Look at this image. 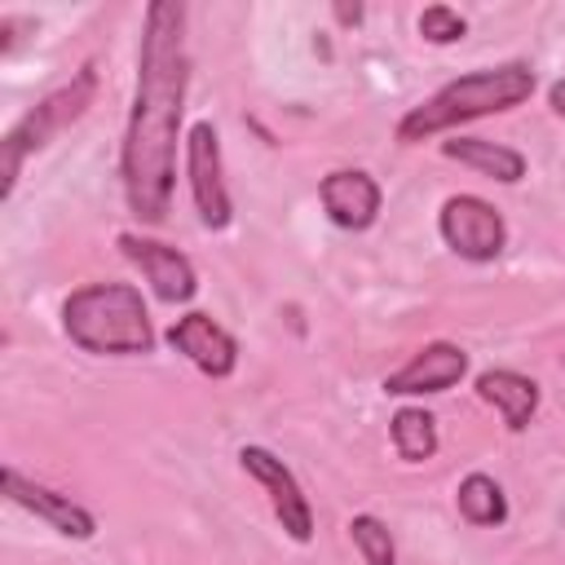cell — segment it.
Returning a JSON list of instances; mask_svg holds the SVG:
<instances>
[{"instance_id": "6da1fadb", "label": "cell", "mask_w": 565, "mask_h": 565, "mask_svg": "<svg viewBox=\"0 0 565 565\" xmlns=\"http://www.w3.org/2000/svg\"><path fill=\"white\" fill-rule=\"evenodd\" d=\"M190 93V49H185V4L154 0L141 18L137 44V88L119 146L124 203L141 225H163L177 185V146Z\"/></svg>"}, {"instance_id": "7a4b0ae2", "label": "cell", "mask_w": 565, "mask_h": 565, "mask_svg": "<svg viewBox=\"0 0 565 565\" xmlns=\"http://www.w3.org/2000/svg\"><path fill=\"white\" fill-rule=\"evenodd\" d=\"M539 88V75L530 62H494V66H477V71H463L455 79H446L433 97H424L419 106H411L402 119H397V141L402 146H419V141H433L441 132H455L459 124H472V119H486V115H503V110H516L534 97Z\"/></svg>"}, {"instance_id": "3957f363", "label": "cell", "mask_w": 565, "mask_h": 565, "mask_svg": "<svg viewBox=\"0 0 565 565\" xmlns=\"http://www.w3.org/2000/svg\"><path fill=\"white\" fill-rule=\"evenodd\" d=\"M62 331L93 358H141L154 349V327L141 287L106 278L84 282L62 300Z\"/></svg>"}, {"instance_id": "277c9868", "label": "cell", "mask_w": 565, "mask_h": 565, "mask_svg": "<svg viewBox=\"0 0 565 565\" xmlns=\"http://www.w3.org/2000/svg\"><path fill=\"white\" fill-rule=\"evenodd\" d=\"M93 97H97V66L84 62L66 84H57L53 93H44V97L0 137V177H4V181H0V199H4V203H9L13 190H18L22 163H26L31 154H40L49 141H57L71 124H79V119L88 115Z\"/></svg>"}, {"instance_id": "5b68a950", "label": "cell", "mask_w": 565, "mask_h": 565, "mask_svg": "<svg viewBox=\"0 0 565 565\" xmlns=\"http://www.w3.org/2000/svg\"><path fill=\"white\" fill-rule=\"evenodd\" d=\"M185 181H190V199L199 212L203 230H230L234 221V199L225 185V154H221V132L212 119H194L185 128Z\"/></svg>"}, {"instance_id": "8992f818", "label": "cell", "mask_w": 565, "mask_h": 565, "mask_svg": "<svg viewBox=\"0 0 565 565\" xmlns=\"http://www.w3.org/2000/svg\"><path fill=\"white\" fill-rule=\"evenodd\" d=\"M437 234L459 260L472 265H490L508 247V221L481 194H450L437 212Z\"/></svg>"}, {"instance_id": "52a82bcc", "label": "cell", "mask_w": 565, "mask_h": 565, "mask_svg": "<svg viewBox=\"0 0 565 565\" xmlns=\"http://www.w3.org/2000/svg\"><path fill=\"white\" fill-rule=\"evenodd\" d=\"M238 468L265 490L269 512H274V521L282 525V534H287L291 543H309V539H313V503H309V494L300 490L296 472H291L269 446H238Z\"/></svg>"}, {"instance_id": "ba28073f", "label": "cell", "mask_w": 565, "mask_h": 565, "mask_svg": "<svg viewBox=\"0 0 565 565\" xmlns=\"http://www.w3.org/2000/svg\"><path fill=\"white\" fill-rule=\"evenodd\" d=\"M115 243H119V252L132 260V269L150 282L154 300H163V305L177 309V305H190V300L199 296L194 260H190L181 247L159 243V238H150V234H141V230H124Z\"/></svg>"}, {"instance_id": "9c48e42d", "label": "cell", "mask_w": 565, "mask_h": 565, "mask_svg": "<svg viewBox=\"0 0 565 565\" xmlns=\"http://www.w3.org/2000/svg\"><path fill=\"white\" fill-rule=\"evenodd\" d=\"M4 499H9L13 508L31 512L35 521H44L49 530H57L62 539L88 543V539L97 534V516H93L84 503H75L71 494H62V490H53V486L26 477V472L13 468V463L4 468Z\"/></svg>"}, {"instance_id": "30bf717a", "label": "cell", "mask_w": 565, "mask_h": 565, "mask_svg": "<svg viewBox=\"0 0 565 565\" xmlns=\"http://www.w3.org/2000/svg\"><path fill=\"white\" fill-rule=\"evenodd\" d=\"M163 340L172 344V353H181L207 380H230L234 366H238V340L203 309H190V313L172 318Z\"/></svg>"}, {"instance_id": "8fae6325", "label": "cell", "mask_w": 565, "mask_h": 565, "mask_svg": "<svg viewBox=\"0 0 565 565\" xmlns=\"http://www.w3.org/2000/svg\"><path fill=\"white\" fill-rule=\"evenodd\" d=\"M463 375H468V349L455 340H428L397 371L384 375V393L388 397H433V393L455 388Z\"/></svg>"}, {"instance_id": "7c38bea8", "label": "cell", "mask_w": 565, "mask_h": 565, "mask_svg": "<svg viewBox=\"0 0 565 565\" xmlns=\"http://www.w3.org/2000/svg\"><path fill=\"white\" fill-rule=\"evenodd\" d=\"M318 203H322V212H327L331 225H340L349 234H362V230H371L380 221L384 194H380V181L371 172H362V168H335V172H327L318 181Z\"/></svg>"}, {"instance_id": "4fadbf2b", "label": "cell", "mask_w": 565, "mask_h": 565, "mask_svg": "<svg viewBox=\"0 0 565 565\" xmlns=\"http://www.w3.org/2000/svg\"><path fill=\"white\" fill-rule=\"evenodd\" d=\"M472 388H477V397L486 406L499 411V419L508 424V433H525L530 428V419L539 411V384L530 375H521L512 366H490V371L477 375Z\"/></svg>"}, {"instance_id": "5bb4252c", "label": "cell", "mask_w": 565, "mask_h": 565, "mask_svg": "<svg viewBox=\"0 0 565 565\" xmlns=\"http://www.w3.org/2000/svg\"><path fill=\"white\" fill-rule=\"evenodd\" d=\"M441 154L455 159V163H463V168H472V172H481V177H490V181H499V185H516L525 177V154L512 150V146H503V141H490V137L450 132L441 141Z\"/></svg>"}, {"instance_id": "9a60e30c", "label": "cell", "mask_w": 565, "mask_h": 565, "mask_svg": "<svg viewBox=\"0 0 565 565\" xmlns=\"http://www.w3.org/2000/svg\"><path fill=\"white\" fill-rule=\"evenodd\" d=\"M455 508L477 530H499L508 521V494H503V486L490 472H468L455 486Z\"/></svg>"}, {"instance_id": "2e32d148", "label": "cell", "mask_w": 565, "mask_h": 565, "mask_svg": "<svg viewBox=\"0 0 565 565\" xmlns=\"http://www.w3.org/2000/svg\"><path fill=\"white\" fill-rule=\"evenodd\" d=\"M388 437L402 463H428L437 455V415L424 406H397L388 419Z\"/></svg>"}, {"instance_id": "e0dca14e", "label": "cell", "mask_w": 565, "mask_h": 565, "mask_svg": "<svg viewBox=\"0 0 565 565\" xmlns=\"http://www.w3.org/2000/svg\"><path fill=\"white\" fill-rule=\"evenodd\" d=\"M349 539L362 556V565H397V547H393V530L375 516V512H353L349 516Z\"/></svg>"}, {"instance_id": "ac0fdd59", "label": "cell", "mask_w": 565, "mask_h": 565, "mask_svg": "<svg viewBox=\"0 0 565 565\" xmlns=\"http://www.w3.org/2000/svg\"><path fill=\"white\" fill-rule=\"evenodd\" d=\"M415 26H419V35H424L428 44H459V40L468 35V18H463L459 9H450V4H428V9H419Z\"/></svg>"}, {"instance_id": "d6986e66", "label": "cell", "mask_w": 565, "mask_h": 565, "mask_svg": "<svg viewBox=\"0 0 565 565\" xmlns=\"http://www.w3.org/2000/svg\"><path fill=\"white\" fill-rule=\"evenodd\" d=\"M547 106H552V115H561V119H565V75H561V79H552V88H547Z\"/></svg>"}, {"instance_id": "ffe728a7", "label": "cell", "mask_w": 565, "mask_h": 565, "mask_svg": "<svg viewBox=\"0 0 565 565\" xmlns=\"http://www.w3.org/2000/svg\"><path fill=\"white\" fill-rule=\"evenodd\" d=\"M335 18H340L344 26H358V22H362V4H353V9H349V4H335Z\"/></svg>"}]
</instances>
